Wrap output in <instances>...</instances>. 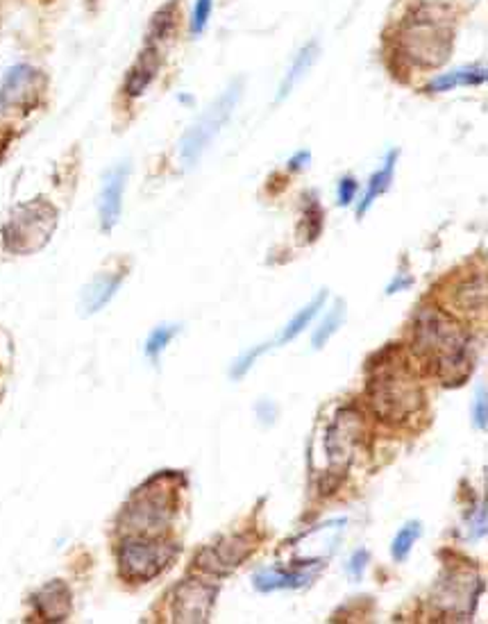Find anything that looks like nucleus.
I'll list each match as a JSON object with an SVG mask.
<instances>
[{"mask_svg":"<svg viewBox=\"0 0 488 624\" xmlns=\"http://www.w3.org/2000/svg\"><path fill=\"white\" fill-rule=\"evenodd\" d=\"M414 350L445 386H461L475 370L473 339L436 307H423L416 314Z\"/></svg>","mask_w":488,"mask_h":624,"instance_id":"obj_1","label":"nucleus"},{"mask_svg":"<svg viewBox=\"0 0 488 624\" xmlns=\"http://www.w3.org/2000/svg\"><path fill=\"white\" fill-rule=\"evenodd\" d=\"M366 395L377 420L393 427L411 423L423 411V389L398 345H389L370 361Z\"/></svg>","mask_w":488,"mask_h":624,"instance_id":"obj_2","label":"nucleus"},{"mask_svg":"<svg viewBox=\"0 0 488 624\" xmlns=\"http://www.w3.org/2000/svg\"><path fill=\"white\" fill-rule=\"evenodd\" d=\"M364 420L355 409H339L330 418V423L323 425L321 434L314 441V450H311V466H314L316 475L323 477V484L327 479H332L330 488L339 484L343 472L350 468L352 459L357 457V450L364 443Z\"/></svg>","mask_w":488,"mask_h":624,"instance_id":"obj_3","label":"nucleus"},{"mask_svg":"<svg viewBox=\"0 0 488 624\" xmlns=\"http://www.w3.org/2000/svg\"><path fill=\"white\" fill-rule=\"evenodd\" d=\"M178 479L173 475L153 477L143 488H139L132 500L125 504L121 516V527L134 536H155L171 522L178 502Z\"/></svg>","mask_w":488,"mask_h":624,"instance_id":"obj_4","label":"nucleus"},{"mask_svg":"<svg viewBox=\"0 0 488 624\" xmlns=\"http://www.w3.org/2000/svg\"><path fill=\"white\" fill-rule=\"evenodd\" d=\"M452 30L432 12L418 10L400 30V48L411 64L420 69H439L452 53Z\"/></svg>","mask_w":488,"mask_h":624,"instance_id":"obj_5","label":"nucleus"},{"mask_svg":"<svg viewBox=\"0 0 488 624\" xmlns=\"http://www.w3.org/2000/svg\"><path fill=\"white\" fill-rule=\"evenodd\" d=\"M178 556L173 543L157 541L153 536L130 538L119 550L121 577L132 584H146L162 575Z\"/></svg>","mask_w":488,"mask_h":624,"instance_id":"obj_6","label":"nucleus"},{"mask_svg":"<svg viewBox=\"0 0 488 624\" xmlns=\"http://www.w3.org/2000/svg\"><path fill=\"white\" fill-rule=\"evenodd\" d=\"M241 80L230 84L225 89V94L212 107H207V112L189 128V132L180 141V157H182L184 166H193L200 159V155L207 150L209 143L214 141V137L221 132V128L227 123V118L232 116L234 107H237L239 98H241Z\"/></svg>","mask_w":488,"mask_h":624,"instance_id":"obj_7","label":"nucleus"},{"mask_svg":"<svg viewBox=\"0 0 488 624\" xmlns=\"http://www.w3.org/2000/svg\"><path fill=\"white\" fill-rule=\"evenodd\" d=\"M57 227V212L48 202H30L19 207L5 227V246L12 252H35L48 243L50 234Z\"/></svg>","mask_w":488,"mask_h":624,"instance_id":"obj_8","label":"nucleus"},{"mask_svg":"<svg viewBox=\"0 0 488 624\" xmlns=\"http://www.w3.org/2000/svg\"><path fill=\"white\" fill-rule=\"evenodd\" d=\"M484 584L470 568H450L434 588V606L450 620H470L477 609Z\"/></svg>","mask_w":488,"mask_h":624,"instance_id":"obj_9","label":"nucleus"},{"mask_svg":"<svg viewBox=\"0 0 488 624\" xmlns=\"http://www.w3.org/2000/svg\"><path fill=\"white\" fill-rule=\"evenodd\" d=\"M255 538L250 534H234V536H225L214 545L205 547L198 554L196 563L200 570L209 572V575H227L241 566L243 561L255 552Z\"/></svg>","mask_w":488,"mask_h":624,"instance_id":"obj_10","label":"nucleus"},{"mask_svg":"<svg viewBox=\"0 0 488 624\" xmlns=\"http://www.w3.org/2000/svg\"><path fill=\"white\" fill-rule=\"evenodd\" d=\"M216 586L203 584L198 579H189L180 584L171 600V615L175 622H205L209 618L216 602Z\"/></svg>","mask_w":488,"mask_h":624,"instance_id":"obj_11","label":"nucleus"},{"mask_svg":"<svg viewBox=\"0 0 488 624\" xmlns=\"http://www.w3.org/2000/svg\"><path fill=\"white\" fill-rule=\"evenodd\" d=\"M128 173H130L128 164H121V166L112 168L109 175L105 177V184H103V191H100V202H98L100 227H103V232L114 230V225L119 223L121 209H123V191H125V182H128Z\"/></svg>","mask_w":488,"mask_h":624,"instance_id":"obj_12","label":"nucleus"},{"mask_svg":"<svg viewBox=\"0 0 488 624\" xmlns=\"http://www.w3.org/2000/svg\"><path fill=\"white\" fill-rule=\"evenodd\" d=\"M35 609L41 620L48 622H64L73 609V595L64 581H50L35 595Z\"/></svg>","mask_w":488,"mask_h":624,"instance_id":"obj_13","label":"nucleus"},{"mask_svg":"<svg viewBox=\"0 0 488 624\" xmlns=\"http://www.w3.org/2000/svg\"><path fill=\"white\" fill-rule=\"evenodd\" d=\"M159 66H162L159 50L148 44V48L139 55L132 69L128 71V78H125V94H128L130 98H139V96L153 84V80L157 78Z\"/></svg>","mask_w":488,"mask_h":624,"instance_id":"obj_14","label":"nucleus"},{"mask_svg":"<svg viewBox=\"0 0 488 624\" xmlns=\"http://www.w3.org/2000/svg\"><path fill=\"white\" fill-rule=\"evenodd\" d=\"M305 563H309V561H305ZM298 566L302 568V563H298ZM282 570V568H277V570H262L259 575L255 577V588L262 590V593H271V590H286V588H302V586L311 584V579H314L316 575H318V570L321 568H316V570Z\"/></svg>","mask_w":488,"mask_h":624,"instance_id":"obj_15","label":"nucleus"},{"mask_svg":"<svg viewBox=\"0 0 488 624\" xmlns=\"http://www.w3.org/2000/svg\"><path fill=\"white\" fill-rule=\"evenodd\" d=\"M395 162H398V150H391L389 155H386L384 164H382L380 171L375 173V175L368 180V189H366L364 198H361L359 207H357V216H364L366 212L370 209V205L377 200V198L382 196V193L389 191L391 182H393V173H395Z\"/></svg>","mask_w":488,"mask_h":624,"instance_id":"obj_16","label":"nucleus"},{"mask_svg":"<svg viewBox=\"0 0 488 624\" xmlns=\"http://www.w3.org/2000/svg\"><path fill=\"white\" fill-rule=\"evenodd\" d=\"M121 282H123V275H103L84 291L82 298V311L87 316L96 314V311L103 309L109 300L114 298V293L119 291Z\"/></svg>","mask_w":488,"mask_h":624,"instance_id":"obj_17","label":"nucleus"},{"mask_svg":"<svg viewBox=\"0 0 488 624\" xmlns=\"http://www.w3.org/2000/svg\"><path fill=\"white\" fill-rule=\"evenodd\" d=\"M316 59H318V44H316V41H311V44H307L305 48H302L300 53L296 55V59H293L291 69H289V73L284 75V82H282L277 100L286 98V96L291 94V89L296 87V84L300 82V80L305 78L307 73H309V69L314 66Z\"/></svg>","mask_w":488,"mask_h":624,"instance_id":"obj_18","label":"nucleus"},{"mask_svg":"<svg viewBox=\"0 0 488 624\" xmlns=\"http://www.w3.org/2000/svg\"><path fill=\"white\" fill-rule=\"evenodd\" d=\"M486 80V71L479 66V69H459L452 73H443L439 78H434L427 84V91L436 94V91H452L454 87H475V84H482Z\"/></svg>","mask_w":488,"mask_h":624,"instance_id":"obj_19","label":"nucleus"},{"mask_svg":"<svg viewBox=\"0 0 488 624\" xmlns=\"http://www.w3.org/2000/svg\"><path fill=\"white\" fill-rule=\"evenodd\" d=\"M484 298H486V293H484V277L482 275H477V280L461 282L452 295V300L457 302V307L461 311L484 309Z\"/></svg>","mask_w":488,"mask_h":624,"instance_id":"obj_20","label":"nucleus"},{"mask_svg":"<svg viewBox=\"0 0 488 624\" xmlns=\"http://www.w3.org/2000/svg\"><path fill=\"white\" fill-rule=\"evenodd\" d=\"M323 305H325V293H318L314 298V302H311V305H307L305 309L298 311L296 318H293L291 323L286 325L284 332H282V336H280V343H289V341H293V339H296V336H300L302 332H305L307 327H309V323L316 318V314H318V309H321Z\"/></svg>","mask_w":488,"mask_h":624,"instance_id":"obj_21","label":"nucleus"},{"mask_svg":"<svg viewBox=\"0 0 488 624\" xmlns=\"http://www.w3.org/2000/svg\"><path fill=\"white\" fill-rule=\"evenodd\" d=\"M420 534H423V525L420 522H407L402 529L398 531V536H395L393 547H391V554H393L395 561H405L407 556L411 554V547H414V543L418 541Z\"/></svg>","mask_w":488,"mask_h":624,"instance_id":"obj_22","label":"nucleus"},{"mask_svg":"<svg viewBox=\"0 0 488 624\" xmlns=\"http://www.w3.org/2000/svg\"><path fill=\"white\" fill-rule=\"evenodd\" d=\"M343 316H346V305L343 302H336L334 305V309L327 314V318L323 320L321 323V327L316 330V334H314V348H323V345L327 343V341L334 336V332L339 330L341 327V323H343Z\"/></svg>","mask_w":488,"mask_h":624,"instance_id":"obj_23","label":"nucleus"},{"mask_svg":"<svg viewBox=\"0 0 488 624\" xmlns=\"http://www.w3.org/2000/svg\"><path fill=\"white\" fill-rule=\"evenodd\" d=\"M175 334H178V327H175V325H162V327H157V330L148 336V341H146V354H148L150 359H157L159 352L166 350V345L173 341Z\"/></svg>","mask_w":488,"mask_h":624,"instance_id":"obj_24","label":"nucleus"},{"mask_svg":"<svg viewBox=\"0 0 488 624\" xmlns=\"http://www.w3.org/2000/svg\"><path fill=\"white\" fill-rule=\"evenodd\" d=\"M212 10H214V0H196V5H193V14H191V35L193 37H198L205 28H207Z\"/></svg>","mask_w":488,"mask_h":624,"instance_id":"obj_25","label":"nucleus"},{"mask_svg":"<svg viewBox=\"0 0 488 624\" xmlns=\"http://www.w3.org/2000/svg\"><path fill=\"white\" fill-rule=\"evenodd\" d=\"M307 225V232H305V241H314L316 236L321 234V230H323V209H321V205L316 200H311L309 202V209H307V214H305V221H302Z\"/></svg>","mask_w":488,"mask_h":624,"instance_id":"obj_26","label":"nucleus"},{"mask_svg":"<svg viewBox=\"0 0 488 624\" xmlns=\"http://www.w3.org/2000/svg\"><path fill=\"white\" fill-rule=\"evenodd\" d=\"M357 191H359V184H357L355 177H343L339 182V205L348 207L355 202Z\"/></svg>","mask_w":488,"mask_h":624,"instance_id":"obj_27","label":"nucleus"},{"mask_svg":"<svg viewBox=\"0 0 488 624\" xmlns=\"http://www.w3.org/2000/svg\"><path fill=\"white\" fill-rule=\"evenodd\" d=\"M468 529H470V538H482L484 534H486V504H479V509H477V516H470V522H468Z\"/></svg>","mask_w":488,"mask_h":624,"instance_id":"obj_28","label":"nucleus"},{"mask_svg":"<svg viewBox=\"0 0 488 624\" xmlns=\"http://www.w3.org/2000/svg\"><path fill=\"white\" fill-rule=\"evenodd\" d=\"M473 418H475V423H477L479 429H486V418H488L486 389H479L477 400H475V407H473Z\"/></svg>","mask_w":488,"mask_h":624,"instance_id":"obj_29","label":"nucleus"},{"mask_svg":"<svg viewBox=\"0 0 488 624\" xmlns=\"http://www.w3.org/2000/svg\"><path fill=\"white\" fill-rule=\"evenodd\" d=\"M366 561H368V554H366L364 550L355 552L350 559V563H348V575L352 577V579H361V575H364L366 570Z\"/></svg>","mask_w":488,"mask_h":624,"instance_id":"obj_30","label":"nucleus"},{"mask_svg":"<svg viewBox=\"0 0 488 624\" xmlns=\"http://www.w3.org/2000/svg\"><path fill=\"white\" fill-rule=\"evenodd\" d=\"M266 348H268V345H262V348H257V350H252V352H248L246 357H243V359L239 361L237 368H234V373H232L234 377H243V375L248 373V368H250V366L257 361V357H259V354H262Z\"/></svg>","mask_w":488,"mask_h":624,"instance_id":"obj_31","label":"nucleus"},{"mask_svg":"<svg viewBox=\"0 0 488 624\" xmlns=\"http://www.w3.org/2000/svg\"><path fill=\"white\" fill-rule=\"evenodd\" d=\"M409 286H411V277H407L405 275V273H402V277H395V280L393 282H391V284H389V289H386V293H398V289L400 291H402V289H409Z\"/></svg>","mask_w":488,"mask_h":624,"instance_id":"obj_32","label":"nucleus"},{"mask_svg":"<svg viewBox=\"0 0 488 624\" xmlns=\"http://www.w3.org/2000/svg\"><path fill=\"white\" fill-rule=\"evenodd\" d=\"M309 159H311V155L307 153V150H302V153H298L296 157L289 162V168H293V171H300V168H305L307 164H309Z\"/></svg>","mask_w":488,"mask_h":624,"instance_id":"obj_33","label":"nucleus"}]
</instances>
